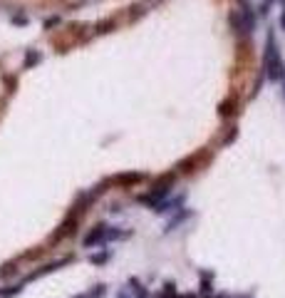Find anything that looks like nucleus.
<instances>
[{
  "label": "nucleus",
  "mask_w": 285,
  "mask_h": 298,
  "mask_svg": "<svg viewBox=\"0 0 285 298\" xmlns=\"http://www.w3.org/2000/svg\"><path fill=\"white\" fill-rule=\"evenodd\" d=\"M266 75L278 82L285 77V67H283V60H280V52H278V45H275V40L273 35H268V50H266Z\"/></svg>",
  "instance_id": "f257e3e1"
},
{
  "label": "nucleus",
  "mask_w": 285,
  "mask_h": 298,
  "mask_svg": "<svg viewBox=\"0 0 285 298\" xmlns=\"http://www.w3.org/2000/svg\"><path fill=\"white\" fill-rule=\"evenodd\" d=\"M171 184H174V174L161 177V179L154 184V189H149V194H142V197H139V201H142V204H151V206H157V204L161 201V197H166V194H169Z\"/></svg>",
  "instance_id": "f03ea898"
},
{
  "label": "nucleus",
  "mask_w": 285,
  "mask_h": 298,
  "mask_svg": "<svg viewBox=\"0 0 285 298\" xmlns=\"http://www.w3.org/2000/svg\"><path fill=\"white\" fill-rule=\"evenodd\" d=\"M104 236H107V226H95L90 233L84 236V246H95V244H102L104 241Z\"/></svg>",
  "instance_id": "7ed1b4c3"
},
{
  "label": "nucleus",
  "mask_w": 285,
  "mask_h": 298,
  "mask_svg": "<svg viewBox=\"0 0 285 298\" xmlns=\"http://www.w3.org/2000/svg\"><path fill=\"white\" fill-rule=\"evenodd\" d=\"M75 229H77V219L70 214L67 219H64V224L60 226V231H57L55 236H52V241H60L62 236H70V233H75Z\"/></svg>",
  "instance_id": "20e7f679"
},
{
  "label": "nucleus",
  "mask_w": 285,
  "mask_h": 298,
  "mask_svg": "<svg viewBox=\"0 0 285 298\" xmlns=\"http://www.w3.org/2000/svg\"><path fill=\"white\" fill-rule=\"evenodd\" d=\"M139 182H144V174H119L112 179V184H119V186H134Z\"/></svg>",
  "instance_id": "39448f33"
},
{
  "label": "nucleus",
  "mask_w": 285,
  "mask_h": 298,
  "mask_svg": "<svg viewBox=\"0 0 285 298\" xmlns=\"http://www.w3.org/2000/svg\"><path fill=\"white\" fill-rule=\"evenodd\" d=\"M70 259H64V261H55V264H48V266H42V268H37V271H32L30 276H28V281H35V279H40V276H45V273H52L55 268H60L62 264H67Z\"/></svg>",
  "instance_id": "423d86ee"
},
{
  "label": "nucleus",
  "mask_w": 285,
  "mask_h": 298,
  "mask_svg": "<svg viewBox=\"0 0 285 298\" xmlns=\"http://www.w3.org/2000/svg\"><path fill=\"white\" fill-rule=\"evenodd\" d=\"M40 60H42V55H40L37 50H28V55H25V67H32V65H37Z\"/></svg>",
  "instance_id": "0eeeda50"
},
{
  "label": "nucleus",
  "mask_w": 285,
  "mask_h": 298,
  "mask_svg": "<svg viewBox=\"0 0 285 298\" xmlns=\"http://www.w3.org/2000/svg\"><path fill=\"white\" fill-rule=\"evenodd\" d=\"M15 273H17L15 264H8V266H3V268H0V276H3V279H8V276H15Z\"/></svg>",
  "instance_id": "6e6552de"
},
{
  "label": "nucleus",
  "mask_w": 285,
  "mask_h": 298,
  "mask_svg": "<svg viewBox=\"0 0 285 298\" xmlns=\"http://www.w3.org/2000/svg\"><path fill=\"white\" fill-rule=\"evenodd\" d=\"M233 107H236V104H233V99H231V102H223V104H221V115H223V117L233 115Z\"/></svg>",
  "instance_id": "1a4fd4ad"
},
{
  "label": "nucleus",
  "mask_w": 285,
  "mask_h": 298,
  "mask_svg": "<svg viewBox=\"0 0 285 298\" xmlns=\"http://www.w3.org/2000/svg\"><path fill=\"white\" fill-rule=\"evenodd\" d=\"M17 291H20V286H8V288H0V296H3V298L5 296H15Z\"/></svg>",
  "instance_id": "9d476101"
},
{
  "label": "nucleus",
  "mask_w": 285,
  "mask_h": 298,
  "mask_svg": "<svg viewBox=\"0 0 285 298\" xmlns=\"http://www.w3.org/2000/svg\"><path fill=\"white\" fill-rule=\"evenodd\" d=\"M13 25H28V15H13Z\"/></svg>",
  "instance_id": "9b49d317"
},
{
  "label": "nucleus",
  "mask_w": 285,
  "mask_h": 298,
  "mask_svg": "<svg viewBox=\"0 0 285 298\" xmlns=\"http://www.w3.org/2000/svg\"><path fill=\"white\" fill-rule=\"evenodd\" d=\"M131 286H134V291H137V296H139V298H146V296H149L146 291H142V286H139V281H137V279H131Z\"/></svg>",
  "instance_id": "f8f14e48"
},
{
  "label": "nucleus",
  "mask_w": 285,
  "mask_h": 298,
  "mask_svg": "<svg viewBox=\"0 0 285 298\" xmlns=\"http://www.w3.org/2000/svg\"><path fill=\"white\" fill-rule=\"evenodd\" d=\"M109 259V253L104 251V253H97V256H92V264H104Z\"/></svg>",
  "instance_id": "ddd939ff"
},
{
  "label": "nucleus",
  "mask_w": 285,
  "mask_h": 298,
  "mask_svg": "<svg viewBox=\"0 0 285 298\" xmlns=\"http://www.w3.org/2000/svg\"><path fill=\"white\" fill-rule=\"evenodd\" d=\"M57 23H60V20H57V17H48V20H45V30H50V28H55Z\"/></svg>",
  "instance_id": "4468645a"
},
{
  "label": "nucleus",
  "mask_w": 285,
  "mask_h": 298,
  "mask_svg": "<svg viewBox=\"0 0 285 298\" xmlns=\"http://www.w3.org/2000/svg\"><path fill=\"white\" fill-rule=\"evenodd\" d=\"M77 298H90V296H77Z\"/></svg>",
  "instance_id": "2eb2a0df"
}]
</instances>
